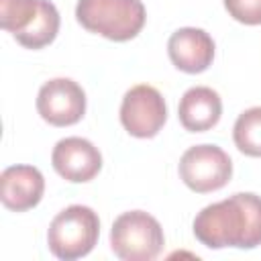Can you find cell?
Segmentation results:
<instances>
[{
  "instance_id": "obj_1",
  "label": "cell",
  "mask_w": 261,
  "mask_h": 261,
  "mask_svg": "<svg viewBox=\"0 0 261 261\" xmlns=\"http://www.w3.org/2000/svg\"><path fill=\"white\" fill-rule=\"evenodd\" d=\"M192 228L208 249H255L261 245V196L239 192L208 204L196 214Z\"/></svg>"
},
{
  "instance_id": "obj_2",
  "label": "cell",
  "mask_w": 261,
  "mask_h": 261,
  "mask_svg": "<svg viewBox=\"0 0 261 261\" xmlns=\"http://www.w3.org/2000/svg\"><path fill=\"white\" fill-rule=\"evenodd\" d=\"M77 22L108 41L124 43L145 27V4L141 0H77Z\"/></svg>"
},
{
  "instance_id": "obj_3",
  "label": "cell",
  "mask_w": 261,
  "mask_h": 261,
  "mask_svg": "<svg viewBox=\"0 0 261 261\" xmlns=\"http://www.w3.org/2000/svg\"><path fill=\"white\" fill-rule=\"evenodd\" d=\"M100 218L90 206L71 204L61 210L49 224V251L63 261L86 257L98 243Z\"/></svg>"
},
{
  "instance_id": "obj_4",
  "label": "cell",
  "mask_w": 261,
  "mask_h": 261,
  "mask_svg": "<svg viewBox=\"0 0 261 261\" xmlns=\"http://www.w3.org/2000/svg\"><path fill=\"white\" fill-rule=\"evenodd\" d=\"M165 245L159 220L143 210L122 212L110 228V249L122 261H153Z\"/></svg>"
},
{
  "instance_id": "obj_5",
  "label": "cell",
  "mask_w": 261,
  "mask_h": 261,
  "mask_svg": "<svg viewBox=\"0 0 261 261\" xmlns=\"http://www.w3.org/2000/svg\"><path fill=\"white\" fill-rule=\"evenodd\" d=\"M177 171L192 192L210 194L230 181L232 161L218 145H194L181 155Z\"/></svg>"
},
{
  "instance_id": "obj_6",
  "label": "cell",
  "mask_w": 261,
  "mask_h": 261,
  "mask_svg": "<svg viewBox=\"0 0 261 261\" xmlns=\"http://www.w3.org/2000/svg\"><path fill=\"white\" fill-rule=\"evenodd\" d=\"M167 120V106L161 92L149 84L133 86L120 104V122L137 139H153Z\"/></svg>"
},
{
  "instance_id": "obj_7",
  "label": "cell",
  "mask_w": 261,
  "mask_h": 261,
  "mask_svg": "<svg viewBox=\"0 0 261 261\" xmlns=\"http://www.w3.org/2000/svg\"><path fill=\"white\" fill-rule=\"evenodd\" d=\"M37 112L51 126H71L86 114V92L69 77H53L37 94Z\"/></svg>"
},
{
  "instance_id": "obj_8",
  "label": "cell",
  "mask_w": 261,
  "mask_h": 261,
  "mask_svg": "<svg viewBox=\"0 0 261 261\" xmlns=\"http://www.w3.org/2000/svg\"><path fill=\"white\" fill-rule=\"evenodd\" d=\"M53 169L71 184H86L102 169V155L98 147L82 137H65L57 141L51 153Z\"/></svg>"
},
{
  "instance_id": "obj_9",
  "label": "cell",
  "mask_w": 261,
  "mask_h": 261,
  "mask_svg": "<svg viewBox=\"0 0 261 261\" xmlns=\"http://www.w3.org/2000/svg\"><path fill=\"white\" fill-rule=\"evenodd\" d=\"M171 63L186 73H202L212 65L214 41L204 29L184 27L177 29L167 41Z\"/></svg>"
},
{
  "instance_id": "obj_10",
  "label": "cell",
  "mask_w": 261,
  "mask_h": 261,
  "mask_svg": "<svg viewBox=\"0 0 261 261\" xmlns=\"http://www.w3.org/2000/svg\"><path fill=\"white\" fill-rule=\"evenodd\" d=\"M45 192V177L33 165H10L0 175V200L12 212L35 208Z\"/></svg>"
},
{
  "instance_id": "obj_11",
  "label": "cell",
  "mask_w": 261,
  "mask_h": 261,
  "mask_svg": "<svg viewBox=\"0 0 261 261\" xmlns=\"http://www.w3.org/2000/svg\"><path fill=\"white\" fill-rule=\"evenodd\" d=\"M222 116V100L216 90L208 86H194L186 90L177 106V118L190 133H204L218 124Z\"/></svg>"
},
{
  "instance_id": "obj_12",
  "label": "cell",
  "mask_w": 261,
  "mask_h": 261,
  "mask_svg": "<svg viewBox=\"0 0 261 261\" xmlns=\"http://www.w3.org/2000/svg\"><path fill=\"white\" fill-rule=\"evenodd\" d=\"M59 24H61V18H59L55 4L49 0H43L39 16L35 18L33 27L24 35H20L16 41L27 49H43L55 41V37L59 33Z\"/></svg>"
},
{
  "instance_id": "obj_13",
  "label": "cell",
  "mask_w": 261,
  "mask_h": 261,
  "mask_svg": "<svg viewBox=\"0 0 261 261\" xmlns=\"http://www.w3.org/2000/svg\"><path fill=\"white\" fill-rule=\"evenodd\" d=\"M41 2L43 0H0V27L18 39L33 27Z\"/></svg>"
},
{
  "instance_id": "obj_14",
  "label": "cell",
  "mask_w": 261,
  "mask_h": 261,
  "mask_svg": "<svg viewBox=\"0 0 261 261\" xmlns=\"http://www.w3.org/2000/svg\"><path fill=\"white\" fill-rule=\"evenodd\" d=\"M232 139L241 153L261 157V106H253L239 114L232 126Z\"/></svg>"
},
{
  "instance_id": "obj_15",
  "label": "cell",
  "mask_w": 261,
  "mask_h": 261,
  "mask_svg": "<svg viewBox=\"0 0 261 261\" xmlns=\"http://www.w3.org/2000/svg\"><path fill=\"white\" fill-rule=\"evenodd\" d=\"M228 16L237 22L255 27L261 24V0H222Z\"/></svg>"
}]
</instances>
